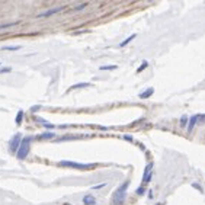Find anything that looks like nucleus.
<instances>
[{
    "mask_svg": "<svg viewBox=\"0 0 205 205\" xmlns=\"http://www.w3.org/2000/svg\"><path fill=\"white\" fill-rule=\"evenodd\" d=\"M29 150H31V138L26 137V138H24L20 141V146L18 148V151H16V157L19 159V160H24L28 156Z\"/></svg>",
    "mask_w": 205,
    "mask_h": 205,
    "instance_id": "f257e3e1",
    "label": "nucleus"
},
{
    "mask_svg": "<svg viewBox=\"0 0 205 205\" xmlns=\"http://www.w3.org/2000/svg\"><path fill=\"white\" fill-rule=\"evenodd\" d=\"M127 188H128V182H125L119 186L118 189L114 192V204L115 205H121L125 199V192H127Z\"/></svg>",
    "mask_w": 205,
    "mask_h": 205,
    "instance_id": "f03ea898",
    "label": "nucleus"
},
{
    "mask_svg": "<svg viewBox=\"0 0 205 205\" xmlns=\"http://www.w3.org/2000/svg\"><path fill=\"white\" fill-rule=\"evenodd\" d=\"M60 166L72 167V169H79V170H87V169H92L95 164H85V163H76V162H67V160H63V162H60Z\"/></svg>",
    "mask_w": 205,
    "mask_h": 205,
    "instance_id": "7ed1b4c3",
    "label": "nucleus"
},
{
    "mask_svg": "<svg viewBox=\"0 0 205 205\" xmlns=\"http://www.w3.org/2000/svg\"><path fill=\"white\" fill-rule=\"evenodd\" d=\"M151 170H153V163H148L146 169H144V176H143V185L148 183V182L151 181Z\"/></svg>",
    "mask_w": 205,
    "mask_h": 205,
    "instance_id": "20e7f679",
    "label": "nucleus"
},
{
    "mask_svg": "<svg viewBox=\"0 0 205 205\" xmlns=\"http://www.w3.org/2000/svg\"><path fill=\"white\" fill-rule=\"evenodd\" d=\"M20 134H16L13 137V140H12V143H10V151H18V148H19L20 146Z\"/></svg>",
    "mask_w": 205,
    "mask_h": 205,
    "instance_id": "39448f33",
    "label": "nucleus"
},
{
    "mask_svg": "<svg viewBox=\"0 0 205 205\" xmlns=\"http://www.w3.org/2000/svg\"><path fill=\"white\" fill-rule=\"evenodd\" d=\"M64 9V7H57V9H51V10H48V12H44V13H39L37 15V18H48V16H51V15L54 13H58V12H61V10Z\"/></svg>",
    "mask_w": 205,
    "mask_h": 205,
    "instance_id": "423d86ee",
    "label": "nucleus"
},
{
    "mask_svg": "<svg viewBox=\"0 0 205 205\" xmlns=\"http://www.w3.org/2000/svg\"><path fill=\"white\" fill-rule=\"evenodd\" d=\"M198 118H199V115H194V116H191V121H189V124H188V129H189V131L194 129V125L196 124Z\"/></svg>",
    "mask_w": 205,
    "mask_h": 205,
    "instance_id": "0eeeda50",
    "label": "nucleus"
},
{
    "mask_svg": "<svg viewBox=\"0 0 205 205\" xmlns=\"http://www.w3.org/2000/svg\"><path fill=\"white\" fill-rule=\"evenodd\" d=\"M153 92H154V89H153V87H150V89H147L146 92H143V93L140 95V98H141V99H147V98H150V96L153 95Z\"/></svg>",
    "mask_w": 205,
    "mask_h": 205,
    "instance_id": "6e6552de",
    "label": "nucleus"
},
{
    "mask_svg": "<svg viewBox=\"0 0 205 205\" xmlns=\"http://www.w3.org/2000/svg\"><path fill=\"white\" fill-rule=\"evenodd\" d=\"M95 202H96V199L93 196H85V198H83V204L85 205H93Z\"/></svg>",
    "mask_w": 205,
    "mask_h": 205,
    "instance_id": "1a4fd4ad",
    "label": "nucleus"
},
{
    "mask_svg": "<svg viewBox=\"0 0 205 205\" xmlns=\"http://www.w3.org/2000/svg\"><path fill=\"white\" fill-rule=\"evenodd\" d=\"M89 86H90L89 83H79V85H74V86H72L67 92H72V90H74V89H80V87H89Z\"/></svg>",
    "mask_w": 205,
    "mask_h": 205,
    "instance_id": "9d476101",
    "label": "nucleus"
},
{
    "mask_svg": "<svg viewBox=\"0 0 205 205\" xmlns=\"http://www.w3.org/2000/svg\"><path fill=\"white\" fill-rule=\"evenodd\" d=\"M38 140H45V138H54V134L53 133H44L41 134V135H38L37 137Z\"/></svg>",
    "mask_w": 205,
    "mask_h": 205,
    "instance_id": "9b49d317",
    "label": "nucleus"
},
{
    "mask_svg": "<svg viewBox=\"0 0 205 205\" xmlns=\"http://www.w3.org/2000/svg\"><path fill=\"white\" fill-rule=\"evenodd\" d=\"M134 38H135V35H131V37H128V38L125 39V41H122V42H121V45H119V47H125V45L131 42V41H133Z\"/></svg>",
    "mask_w": 205,
    "mask_h": 205,
    "instance_id": "f8f14e48",
    "label": "nucleus"
},
{
    "mask_svg": "<svg viewBox=\"0 0 205 205\" xmlns=\"http://www.w3.org/2000/svg\"><path fill=\"white\" fill-rule=\"evenodd\" d=\"M19 22H10V24H3L0 25V29H6V28H12V26H15V25H18Z\"/></svg>",
    "mask_w": 205,
    "mask_h": 205,
    "instance_id": "ddd939ff",
    "label": "nucleus"
},
{
    "mask_svg": "<svg viewBox=\"0 0 205 205\" xmlns=\"http://www.w3.org/2000/svg\"><path fill=\"white\" fill-rule=\"evenodd\" d=\"M20 47H3L2 48V51H16V50H19Z\"/></svg>",
    "mask_w": 205,
    "mask_h": 205,
    "instance_id": "4468645a",
    "label": "nucleus"
},
{
    "mask_svg": "<svg viewBox=\"0 0 205 205\" xmlns=\"http://www.w3.org/2000/svg\"><path fill=\"white\" fill-rule=\"evenodd\" d=\"M22 116H24V112H22V111H19V112H18V116H16V124H20V119H22Z\"/></svg>",
    "mask_w": 205,
    "mask_h": 205,
    "instance_id": "2eb2a0df",
    "label": "nucleus"
},
{
    "mask_svg": "<svg viewBox=\"0 0 205 205\" xmlns=\"http://www.w3.org/2000/svg\"><path fill=\"white\" fill-rule=\"evenodd\" d=\"M116 66H102L100 67V70H115Z\"/></svg>",
    "mask_w": 205,
    "mask_h": 205,
    "instance_id": "dca6fc26",
    "label": "nucleus"
},
{
    "mask_svg": "<svg viewBox=\"0 0 205 205\" xmlns=\"http://www.w3.org/2000/svg\"><path fill=\"white\" fill-rule=\"evenodd\" d=\"M85 7H86V3H83V5H79V6H76V7H74V12H76V10H81V9H85Z\"/></svg>",
    "mask_w": 205,
    "mask_h": 205,
    "instance_id": "f3484780",
    "label": "nucleus"
},
{
    "mask_svg": "<svg viewBox=\"0 0 205 205\" xmlns=\"http://www.w3.org/2000/svg\"><path fill=\"white\" fill-rule=\"evenodd\" d=\"M10 70H12V68H9V67H5L3 70H0V74H2V73H9Z\"/></svg>",
    "mask_w": 205,
    "mask_h": 205,
    "instance_id": "a211bd4d",
    "label": "nucleus"
},
{
    "mask_svg": "<svg viewBox=\"0 0 205 205\" xmlns=\"http://www.w3.org/2000/svg\"><path fill=\"white\" fill-rule=\"evenodd\" d=\"M146 67H147V63H143V66H141V67H140V68H138V70H137V72H143V70H144V68H146Z\"/></svg>",
    "mask_w": 205,
    "mask_h": 205,
    "instance_id": "6ab92c4d",
    "label": "nucleus"
},
{
    "mask_svg": "<svg viewBox=\"0 0 205 205\" xmlns=\"http://www.w3.org/2000/svg\"><path fill=\"white\" fill-rule=\"evenodd\" d=\"M186 121H188V118H186V116H183V118L181 119V124H182V125H185V124H186Z\"/></svg>",
    "mask_w": 205,
    "mask_h": 205,
    "instance_id": "aec40b11",
    "label": "nucleus"
},
{
    "mask_svg": "<svg viewBox=\"0 0 205 205\" xmlns=\"http://www.w3.org/2000/svg\"><path fill=\"white\" fill-rule=\"evenodd\" d=\"M137 194H138V195L144 194V188H140V189H137Z\"/></svg>",
    "mask_w": 205,
    "mask_h": 205,
    "instance_id": "412c9836",
    "label": "nucleus"
},
{
    "mask_svg": "<svg viewBox=\"0 0 205 205\" xmlns=\"http://www.w3.org/2000/svg\"><path fill=\"white\" fill-rule=\"evenodd\" d=\"M105 183H102V185H98V186H93V189H100V188H103Z\"/></svg>",
    "mask_w": 205,
    "mask_h": 205,
    "instance_id": "4be33fe9",
    "label": "nucleus"
},
{
    "mask_svg": "<svg viewBox=\"0 0 205 205\" xmlns=\"http://www.w3.org/2000/svg\"><path fill=\"white\" fill-rule=\"evenodd\" d=\"M125 140H128V141H133V138H131L129 135H125Z\"/></svg>",
    "mask_w": 205,
    "mask_h": 205,
    "instance_id": "5701e85b",
    "label": "nucleus"
}]
</instances>
